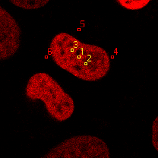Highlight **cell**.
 Here are the masks:
<instances>
[{"label": "cell", "mask_w": 158, "mask_h": 158, "mask_svg": "<svg viewBox=\"0 0 158 158\" xmlns=\"http://www.w3.org/2000/svg\"><path fill=\"white\" fill-rule=\"evenodd\" d=\"M152 144L156 151H158V117L154 119L152 125Z\"/></svg>", "instance_id": "52a82bcc"}, {"label": "cell", "mask_w": 158, "mask_h": 158, "mask_svg": "<svg viewBox=\"0 0 158 158\" xmlns=\"http://www.w3.org/2000/svg\"><path fill=\"white\" fill-rule=\"evenodd\" d=\"M31 100H41L50 117L64 122L72 116L75 103L58 82L46 72H38L29 78L25 89Z\"/></svg>", "instance_id": "7a4b0ae2"}, {"label": "cell", "mask_w": 158, "mask_h": 158, "mask_svg": "<svg viewBox=\"0 0 158 158\" xmlns=\"http://www.w3.org/2000/svg\"><path fill=\"white\" fill-rule=\"evenodd\" d=\"M49 53L59 67L85 81L103 78L111 65L110 55L104 49L81 42L67 33H59L53 37Z\"/></svg>", "instance_id": "6da1fadb"}, {"label": "cell", "mask_w": 158, "mask_h": 158, "mask_svg": "<svg viewBox=\"0 0 158 158\" xmlns=\"http://www.w3.org/2000/svg\"><path fill=\"white\" fill-rule=\"evenodd\" d=\"M10 2L24 9H37L45 6L49 0H10Z\"/></svg>", "instance_id": "5b68a950"}, {"label": "cell", "mask_w": 158, "mask_h": 158, "mask_svg": "<svg viewBox=\"0 0 158 158\" xmlns=\"http://www.w3.org/2000/svg\"><path fill=\"white\" fill-rule=\"evenodd\" d=\"M21 30L12 15L0 7V59L7 60L15 55L21 45Z\"/></svg>", "instance_id": "277c9868"}, {"label": "cell", "mask_w": 158, "mask_h": 158, "mask_svg": "<svg viewBox=\"0 0 158 158\" xmlns=\"http://www.w3.org/2000/svg\"><path fill=\"white\" fill-rule=\"evenodd\" d=\"M150 2L149 0H118V3L128 10H139L145 7Z\"/></svg>", "instance_id": "8992f818"}, {"label": "cell", "mask_w": 158, "mask_h": 158, "mask_svg": "<svg viewBox=\"0 0 158 158\" xmlns=\"http://www.w3.org/2000/svg\"><path fill=\"white\" fill-rule=\"evenodd\" d=\"M107 144L91 135L74 136L57 144L44 156L47 158H110Z\"/></svg>", "instance_id": "3957f363"}]
</instances>
